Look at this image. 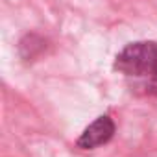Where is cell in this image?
Here are the masks:
<instances>
[{"instance_id": "6da1fadb", "label": "cell", "mask_w": 157, "mask_h": 157, "mask_svg": "<svg viewBox=\"0 0 157 157\" xmlns=\"http://www.w3.org/2000/svg\"><path fill=\"white\" fill-rule=\"evenodd\" d=\"M115 70L126 78L142 82L157 70V43L155 41H135L126 44L115 57Z\"/></svg>"}, {"instance_id": "7a4b0ae2", "label": "cell", "mask_w": 157, "mask_h": 157, "mask_svg": "<svg viewBox=\"0 0 157 157\" xmlns=\"http://www.w3.org/2000/svg\"><path fill=\"white\" fill-rule=\"evenodd\" d=\"M117 126L113 122V118L109 115H100L93 124H89L83 133L78 137L76 146L82 150H94L98 146L107 144L113 137H115Z\"/></svg>"}, {"instance_id": "3957f363", "label": "cell", "mask_w": 157, "mask_h": 157, "mask_svg": "<svg viewBox=\"0 0 157 157\" xmlns=\"http://www.w3.org/2000/svg\"><path fill=\"white\" fill-rule=\"evenodd\" d=\"M44 39L35 35V33H28L22 37V41L19 43V50H21V56L24 61H32L35 59L43 50H44Z\"/></svg>"}, {"instance_id": "277c9868", "label": "cell", "mask_w": 157, "mask_h": 157, "mask_svg": "<svg viewBox=\"0 0 157 157\" xmlns=\"http://www.w3.org/2000/svg\"><path fill=\"white\" fill-rule=\"evenodd\" d=\"M139 89H144V93H148V94H155V96H157V70L148 78V80L139 82Z\"/></svg>"}]
</instances>
